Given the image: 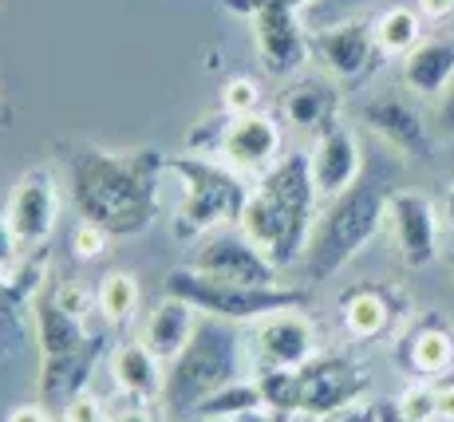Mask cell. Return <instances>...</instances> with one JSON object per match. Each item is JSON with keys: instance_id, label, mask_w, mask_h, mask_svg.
<instances>
[{"instance_id": "39", "label": "cell", "mask_w": 454, "mask_h": 422, "mask_svg": "<svg viewBox=\"0 0 454 422\" xmlns=\"http://www.w3.org/2000/svg\"><path fill=\"white\" fill-rule=\"evenodd\" d=\"M16 304H12V272L0 269V320H12Z\"/></svg>"}, {"instance_id": "42", "label": "cell", "mask_w": 454, "mask_h": 422, "mask_svg": "<svg viewBox=\"0 0 454 422\" xmlns=\"http://www.w3.org/2000/svg\"><path fill=\"white\" fill-rule=\"evenodd\" d=\"M380 422H407V418H399V410L387 399V402H380ZM434 422H442V418H434Z\"/></svg>"}, {"instance_id": "12", "label": "cell", "mask_w": 454, "mask_h": 422, "mask_svg": "<svg viewBox=\"0 0 454 422\" xmlns=\"http://www.w3.org/2000/svg\"><path fill=\"white\" fill-rule=\"evenodd\" d=\"M312 56L320 67L344 87H360L372 75L380 48H375V32L368 20H340L328 28L312 32Z\"/></svg>"}, {"instance_id": "34", "label": "cell", "mask_w": 454, "mask_h": 422, "mask_svg": "<svg viewBox=\"0 0 454 422\" xmlns=\"http://www.w3.org/2000/svg\"><path fill=\"white\" fill-rule=\"evenodd\" d=\"M317 422H380V402H352V407L336 410V415H325Z\"/></svg>"}, {"instance_id": "32", "label": "cell", "mask_w": 454, "mask_h": 422, "mask_svg": "<svg viewBox=\"0 0 454 422\" xmlns=\"http://www.w3.org/2000/svg\"><path fill=\"white\" fill-rule=\"evenodd\" d=\"M64 422H111L107 410H103V402L95 399V395L80 391L72 402H64V415H59Z\"/></svg>"}, {"instance_id": "8", "label": "cell", "mask_w": 454, "mask_h": 422, "mask_svg": "<svg viewBox=\"0 0 454 422\" xmlns=\"http://www.w3.org/2000/svg\"><path fill=\"white\" fill-rule=\"evenodd\" d=\"M230 12L249 16L253 40H257V56L269 75H296L309 64L312 36H304L296 8L281 0H225Z\"/></svg>"}, {"instance_id": "4", "label": "cell", "mask_w": 454, "mask_h": 422, "mask_svg": "<svg viewBox=\"0 0 454 422\" xmlns=\"http://www.w3.org/2000/svg\"><path fill=\"white\" fill-rule=\"evenodd\" d=\"M387 222V190L375 182H356L348 193L328 201V209L312 222L309 245H304V277L309 280H328L336 277L372 237Z\"/></svg>"}, {"instance_id": "17", "label": "cell", "mask_w": 454, "mask_h": 422, "mask_svg": "<svg viewBox=\"0 0 454 422\" xmlns=\"http://www.w3.org/2000/svg\"><path fill=\"white\" fill-rule=\"evenodd\" d=\"M309 166H312V182H317V193L320 198H340L360 182V170H364V154H360V138L336 122L332 130L317 135L309 151Z\"/></svg>"}, {"instance_id": "11", "label": "cell", "mask_w": 454, "mask_h": 422, "mask_svg": "<svg viewBox=\"0 0 454 422\" xmlns=\"http://www.w3.org/2000/svg\"><path fill=\"white\" fill-rule=\"evenodd\" d=\"M296 383H301V415L325 418L336 410L364 402L368 391V375L344 356H317L304 367H296Z\"/></svg>"}, {"instance_id": "29", "label": "cell", "mask_w": 454, "mask_h": 422, "mask_svg": "<svg viewBox=\"0 0 454 422\" xmlns=\"http://www.w3.org/2000/svg\"><path fill=\"white\" fill-rule=\"evenodd\" d=\"M222 111H225L230 119L261 111V83H257L253 75H233V79H225V87H222Z\"/></svg>"}, {"instance_id": "45", "label": "cell", "mask_w": 454, "mask_h": 422, "mask_svg": "<svg viewBox=\"0 0 454 422\" xmlns=\"http://www.w3.org/2000/svg\"><path fill=\"white\" fill-rule=\"evenodd\" d=\"M340 4H368V0H340Z\"/></svg>"}, {"instance_id": "18", "label": "cell", "mask_w": 454, "mask_h": 422, "mask_svg": "<svg viewBox=\"0 0 454 422\" xmlns=\"http://www.w3.org/2000/svg\"><path fill=\"white\" fill-rule=\"evenodd\" d=\"M336 115H340V91L325 79H304V83H293L281 95V119L293 130H304L312 138L336 127L340 122Z\"/></svg>"}, {"instance_id": "16", "label": "cell", "mask_w": 454, "mask_h": 422, "mask_svg": "<svg viewBox=\"0 0 454 422\" xmlns=\"http://www.w3.org/2000/svg\"><path fill=\"white\" fill-rule=\"evenodd\" d=\"M364 122L403 158L427 162L434 154V138L427 130V119L419 115L403 95H380V99L364 103Z\"/></svg>"}, {"instance_id": "7", "label": "cell", "mask_w": 454, "mask_h": 422, "mask_svg": "<svg viewBox=\"0 0 454 422\" xmlns=\"http://www.w3.org/2000/svg\"><path fill=\"white\" fill-rule=\"evenodd\" d=\"M166 296L190 304L198 316L230 324H257L265 316L289 312V308L309 304V288H281V285H233V280H214L194 269H174L162 285Z\"/></svg>"}, {"instance_id": "20", "label": "cell", "mask_w": 454, "mask_h": 422, "mask_svg": "<svg viewBox=\"0 0 454 422\" xmlns=\"http://www.w3.org/2000/svg\"><path fill=\"white\" fill-rule=\"evenodd\" d=\"M111 379H115V387L127 399L151 402V399H162L166 371H162V359H154V351L143 340H127V344L111 351Z\"/></svg>"}, {"instance_id": "37", "label": "cell", "mask_w": 454, "mask_h": 422, "mask_svg": "<svg viewBox=\"0 0 454 422\" xmlns=\"http://www.w3.org/2000/svg\"><path fill=\"white\" fill-rule=\"evenodd\" d=\"M4 422H56V418H51V410L43 402H24V407L8 410Z\"/></svg>"}, {"instance_id": "41", "label": "cell", "mask_w": 454, "mask_h": 422, "mask_svg": "<svg viewBox=\"0 0 454 422\" xmlns=\"http://www.w3.org/2000/svg\"><path fill=\"white\" fill-rule=\"evenodd\" d=\"M233 422H277V415L261 407V410H249V415H241V418H233Z\"/></svg>"}, {"instance_id": "30", "label": "cell", "mask_w": 454, "mask_h": 422, "mask_svg": "<svg viewBox=\"0 0 454 422\" xmlns=\"http://www.w3.org/2000/svg\"><path fill=\"white\" fill-rule=\"evenodd\" d=\"M48 293L67 316H75V320H83V324H87V316L95 312V293L83 280H56V285H48Z\"/></svg>"}, {"instance_id": "1", "label": "cell", "mask_w": 454, "mask_h": 422, "mask_svg": "<svg viewBox=\"0 0 454 422\" xmlns=\"http://www.w3.org/2000/svg\"><path fill=\"white\" fill-rule=\"evenodd\" d=\"M67 186L80 222H91L111 237H143L159 217V186L166 158L159 151H99L72 146L64 154Z\"/></svg>"}, {"instance_id": "24", "label": "cell", "mask_w": 454, "mask_h": 422, "mask_svg": "<svg viewBox=\"0 0 454 422\" xmlns=\"http://www.w3.org/2000/svg\"><path fill=\"white\" fill-rule=\"evenodd\" d=\"M372 32H375V48H380V56H407L411 48L423 43V16H419V8H387V12H380L372 20Z\"/></svg>"}, {"instance_id": "21", "label": "cell", "mask_w": 454, "mask_h": 422, "mask_svg": "<svg viewBox=\"0 0 454 422\" xmlns=\"http://www.w3.org/2000/svg\"><path fill=\"white\" fill-rule=\"evenodd\" d=\"M403 83L423 99H442L454 83V40H423L403 56Z\"/></svg>"}, {"instance_id": "36", "label": "cell", "mask_w": 454, "mask_h": 422, "mask_svg": "<svg viewBox=\"0 0 454 422\" xmlns=\"http://www.w3.org/2000/svg\"><path fill=\"white\" fill-rule=\"evenodd\" d=\"M434 127H439L442 138H454V83L447 87V95L439 99V115H434Z\"/></svg>"}, {"instance_id": "26", "label": "cell", "mask_w": 454, "mask_h": 422, "mask_svg": "<svg viewBox=\"0 0 454 422\" xmlns=\"http://www.w3.org/2000/svg\"><path fill=\"white\" fill-rule=\"evenodd\" d=\"M138 280L130 272H107V277L95 285V308L103 312V320L111 324H127L138 308Z\"/></svg>"}, {"instance_id": "46", "label": "cell", "mask_w": 454, "mask_h": 422, "mask_svg": "<svg viewBox=\"0 0 454 422\" xmlns=\"http://www.w3.org/2000/svg\"><path fill=\"white\" fill-rule=\"evenodd\" d=\"M59 422H64V418H59Z\"/></svg>"}, {"instance_id": "14", "label": "cell", "mask_w": 454, "mask_h": 422, "mask_svg": "<svg viewBox=\"0 0 454 422\" xmlns=\"http://www.w3.org/2000/svg\"><path fill=\"white\" fill-rule=\"evenodd\" d=\"M387 225L395 233L399 257L411 269H427L439 261V209L427 193L419 190H395L387 193Z\"/></svg>"}, {"instance_id": "9", "label": "cell", "mask_w": 454, "mask_h": 422, "mask_svg": "<svg viewBox=\"0 0 454 422\" xmlns=\"http://www.w3.org/2000/svg\"><path fill=\"white\" fill-rule=\"evenodd\" d=\"M202 277L233 280V285H277V265L261 245H253L241 230H217L194 241L190 265Z\"/></svg>"}, {"instance_id": "22", "label": "cell", "mask_w": 454, "mask_h": 422, "mask_svg": "<svg viewBox=\"0 0 454 422\" xmlns=\"http://www.w3.org/2000/svg\"><path fill=\"white\" fill-rule=\"evenodd\" d=\"M194 328H198V312H194V308L174 301V296H166V301L151 312V320L143 324V344L154 351V359L174 363V359L182 356V348L190 344Z\"/></svg>"}, {"instance_id": "31", "label": "cell", "mask_w": 454, "mask_h": 422, "mask_svg": "<svg viewBox=\"0 0 454 422\" xmlns=\"http://www.w3.org/2000/svg\"><path fill=\"white\" fill-rule=\"evenodd\" d=\"M111 241H115V237H111L107 230H99V225H91V222H80L75 233H72V253L80 261H99Z\"/></svg>"}, {"instance_id": "25", "label": "cell", "mask_w": 454, "mask_h": 422, "mask_svg": "<svg viewBox=\"0 0 454 422\" xmlns=\"http://www.w3.org/2000/svg\"><path fill=\"white\" fill-rule=\"evenodd\" d=\"M261 407H265V399H261V387L253 379V383H230V387H222V391H214L194 415L202 422H222V418L233 422V418L249 415V410H261Z\"/></svg>"}, {"instance_id": "19", "label": "cell", "mask_w": 454, "mask_h": 422, "mask_svg": "<svg viewBox=\"0 0 454 422\" xmlns=\"http://www.w3.org/2000/svg\"><path fill=\"white\" fill-rule=\"evenodd\" d=\"M403 363L427 383L447 379V371L454 367V332L447 328V320H439V316L419 320L415 328L407 332Z\"/></svg>"}, {"instance_id": "10", "label": "cell", "mask_w": 454, "mask_h": 422, "mask_svg": "<svg viewBox=\"0 0 454 422\" xmlns=\"http://www.w3.org/2000/svg\"><path fill=\"white\" fill-rule=\"evenodd\" d=\"M4 217L24 253L48 249V241L56 237V225H59V193L51 174L28 170L24 178H16V186L8 190V201H4Z\"/></svg>"}, {"instance_id": "5", "label": "cell", "mask_w": 454, "mask_h": 422, "mask_svg": "<svg viewBox=\"0 0 454 422\" xmlns=\"http://www.w3.org/2000/svg\"><path fill=\"white\" fill-rule=\"evenodd\" d=\"M238 356H241V344H238L233 324L202 316L194 336H190V344L182 348V356L174 359V363H166L162 402L174 415H194L209 395L233 383Z\"/></svg>"}, {"instance_id": "2", "label": "cell", "mask_w": 454, "mask_h": 422, "mask_svg": "<svg viewBox=\"0 0 454 422\" xmlns=\"http://www.w3.org/2000/svg\"><path fill=\"white\" fill-rule=\"evenodd\" d=\"M317 182H312L309 154L293 151L269 174L249 186L246 209H241V233L269 253L277 269L296 265L304 257L312 222H317Z\"/></svg>"}, {"instance_id": "33", "label": "cell", "mask_w": 454, "mask_h": 422, "mask_svg": "<svg viewBox=\"0 0 454 422\" xmlns=\"http://www.w3.org/2000/svg\"><path fill=\"white\" fill-rule=\"evenodd\" d=\"M20 261H24V249H20V241H16L12 225H8L4 209H0V269L12 272L16 265H20Z\"/></svg>"}, {"instance_id": "28", "label": "cell", "mask_w": 454, "mask_h": 422, "mask_svg": "<svg viewBox=\"0 0 454 422\" xmlns=\"http://www.w3.org/2000/svg\"><path fill=\"white\" fill-rule=\"evenodd\" d=\"M391 407H395L399 418H407V422H434L439 418V410H434V383H427V379L407 383L403 391L391 399Z\"/></svg>"}, {"instance_id": "6", "label": "cell", "mask_w": 454, "mask_h": 422, "mask_svg": "<svg viewBox=\"0 0 454 422\" xmlns=\"http://www.w3.org/2000/svg\"><path fill=\"white\" fill-rule=\"evenodd\" d=\"M166 170L182 178V206L174 217V237L182 241H202L206 233L233 230L241 222L249 186L238 170H225L222 162H209L202 154H178L166 158Z\"/></svg>"}, {"instance_id": "3", "label": "cell", "mask_w": 454, "mask_h": 422, "mask_svg": "<svg viewBox=\"0 0 454 422\" xmlns=\"http://www.w3.org/2000/svg\"><path fill=\"white\" fill-rule=\"evenodd\" d=\"M32 324H36V340H40V402H72L75 395L91 379L99 356L107 351V336L87 332L83 320L67 316L64 308L51 301L48 285L36 293L32 301Z\"/></svg>"}, {"instance_id": "38", "label": "cell", "mask_w": 454, "mask_h": 422, "mask_svg": "<svg viewBox=\"0 0 454 422\" xmlns=\"http://www.w3.org/2000/svg\"><path fill=\"white\" fill-rule=\"evenodd\" d=\"M419 16L423 20H447V16H454V0H419Z\"/></svg>"}, {"instance_id": "23", "label": "cell", "mask_w": 454, "mask_h": 422, "mask_svg": "<svg viewBox=\"0 0 454 422\" xmlns=\"http://www.w3.org/2000/svg\"><path fill=\"white\" fill-rule=\"evenodd\" d=\"M391 301L383 288H372V285H360L344 296L340 304V324L352 340H380L383 332L391 328Z\"/></svg>"}, {"instance_id": "35", "label": "cell", "mask_w": 454, "mask_h": 422, "mask_svg": "<svg viewBox=\"0 0 454 422\" xmlns=\"http://www.w3.org/2000/svg\"><path fill=\"white\" fill-rule=\"evenodd\" d=\"M434 410H439L442 422H454V379L434 383Z\"/></svg>"}, {"instance_id": "40", "label": "cell", "mask_w": 454, "mask_h": 422, "mask_svg": "<svg viewBox=\"0 0 454 422\" xmlns=\"http://www.w3.org/2000/svg\"><path fill=\"white\" fill-rule=\"evenodd\" d=\"M111 422H151V415H146L143 407H127V410H119Z\"/></svg>"}, {"instance_id": "15", "label": "cell", "mask_w": 454, "mask_h": 422, "mask_svg": "<svg viewBox=\"0 0 454 422\" xmlns=\"http://www.w3.org/2000/svg\"><path fill=\"white\" fill-rule=\"evenodd\" d=\"M253 344H257L261 371H296L309 359H317V328H312L309 316L289 308V312L257 320Z\"/></svg>"}, {"instance_id": "27", "label": "cell", "mask_w": 454, "mask_h": 422, "mask_svg": "<svg viewBox=\"0 0 454 422\" xmlns=\"http://www.w3.org/2000/svg\"><path fill=\"white\" fill-rule=\"evenodd\" d=\"M261 399H265V410L281 415H301V383H296V371H261L257 375Z\"/></svg>"}, {"instance_id": "43", "label": "cell", "mask_w": 454, "mask_h": 422, "mask_svg": "<svg viewBox=\"0 0 454 422\" xmlns=\"http://www.w3.org/2000/svg\"><path fill=\"white\" fill-rule=\"evenodd\" d=\"M442 265H447V272H450V280H454V249H447V253H442Z\"/></svg>"}, {"instance_id": "13", "label": "cell", "mask_w": 454, "mask_h": 422, "mask_svg": "<svg viewBox=\"0 0 454 422\" xmlns=\"http://www.w3.org/2000/svg\"><path fill=\"white\" fill-rule=\"evenodd\" d=\"M217 151H222L230 170L261 178V174H269L285 158V138L273 115L253 111V115L225 119L222 135H217Z\"/></svg>"}, {"instance_id": "44", "label": "cell", "mask_w": 454, "mask_h": 422, "mask_svg": "<svg viewBox=\"0 0 454 422\" xmlns=\"http://www.w3.org/2000/svg\"><path fill=\"white\" fill-rule=\"evenodd\" d=\"M281 4H289V8H296V12H301V8H309V4H317V0H281Z\"/></svg>"}]
</instances>
